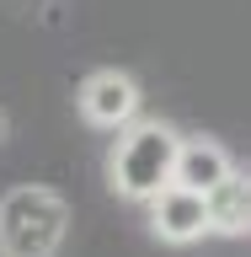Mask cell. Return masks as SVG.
Here are the masks:
<instances>
[{"label": "cell", "instance_id": "6da1fadb", "mask_svg": "<svg viewBox=\"0 0 251 257\" xmlns=\"http://www.w3.org/2000/svg\"><path fill=\"white\" fill-rule=\"evenodd\" d=\"M176 134L171 123L160 118H134V123L118 128V140L107 150V182L118 198L128 204H150L160 188H171V172H176Z\"/></svg>", "mask_w": 251, "mask_h": 257}, {"label": "cell", "instance_id": "7a4b0ae2", "mask_svg": "<svg viewBox=\"0 0 251 257\" xmlns=\"http://www.w3.org/2000/svg\"><path fill=\"white\" fill-rule=\"evenodd\" d=\"M70 236V204L43 182H22L0 198V257H59Z\"/></svg>", "mask_w": 251, "mask_h": 257}, {"label": "cell", "instance_id": "3957f363", "mask_svg": "<svg viewBox=\"0 0 251 257\" xmlns=\"http://www.w3.org/2000/svg\"><path fill=\"white\" fill-rule=\"evenodd\" d=\"M139 80L128 75V70H91V75L80 80V91H75V107L80 118L91 128H123L139 118Z\"/></svg>", "mask_w": 251, "mask_h": 257}, {"label": "cell", "instance_id": "277c9868", "mask_svg": "<svg viewBox=\"0 0 251 257\" xmlns=\"http://www.w3.org/2000/svg\"><path fill=\"white\" fill-rule=\"evenodd\" d=\"M150 230H155L160 241H171V246L203 241L208 230H214V220H208V193H192V188H182V182L160 188L155 198H150Z\"/></svg>", "mask_w": 251, "mask_h": 257}, {"label": "cell", "instance_id": "5b68a950", "mask_svg": "<svg viewBox=\"0 0 251 257\" xmlns=\"http://www.w3.org/2000/svg\"><path fill=\"white\" fill-rule=\"evenodd\" d=\"M230 172H235V161H230V150H224L219 140H182V145H176V172H171V182H182V188L214 193Z\"/></svg>", "mask_w": 251, "mask_h": 257}, {"label": "cell", "instance_id": "8992f818", "mask_svg": "<svg viewBox=\"0 0 251 257\" xmlns=\"http://www.w3.org/2000/svg\"><path fill=\"white\" fill-rule=\"evenodd\" d=\"M208 220L219 236H251V172H230L208 193Z\"/></svg>", "mask_w": 251, "mask_h": 257}, {"label": "cell", "instance_id": "52a82bcc", "mask_svg": "<svg viewBox=\"0 0 251 257\" xmlns=\"http://www.w3.org/2000/svg\"><path fill=\"white\" fill-rule=\"evenodd\" d=\"M6 134H11V118H6V112H0V140H6Z\"/></svg>", "mask_w": 251, "mask_h": 257}]
</instances>
